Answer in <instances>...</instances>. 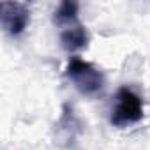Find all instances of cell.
<instances>
[{"label": "cell", "mask_w": 150, "mask_h": 150, "mask_svg": "<svg viewBox=\"0 0 150 150\" xmlns=\"http://www.w3.org/2000/svg\"><path fill=\"white\" fill-rule=\"evenodd\" d=\"M83 131H85L83 122L78 117L74 106L65 103L62 106L60 117H58V120L55 122V127H53V141H55V145L64 148V150H72L76 146L78 139L81 138Z\"/></svg>", "instance_id": "3957f363"}, {"label": "cell", "mask_w": 150, "mask_h": 150, "mask_svg": "<svg viewBox=\"0 0 150 150\" xmlns=\"http://www.w3.org/2000/svg\"><path fill=\"white\" fill-rule=\"evenodd\" d=\"M0 23L4 30L16 37L25 32L30 23V9L21 2H2L0 4Z\"/></svg>", "instance_id": "277c9868"}, {"label": "cell", "mask_w": 150, "mask_h": 150, "mask_svg": "<svg viewBox=\"0 0 150 150\" xmlns=\"http://www.w3.org/2000/svg\"><path fill=\"white\" fill-rule=\"evenodd\" d=\"M60 44L69 53L71 51H80V50L87 48V44H88V32H87V28L80 21H74V23L60 27Z\"/></svg>", "instance_id": "5b68a950"}, {"label": "cell", "mask_w": 150, "mask_h": 150, "mask_svg": "<svg viewBox=\"0 0 150 150\" xmlns=\"http://www.w3.org/2000/svg\"><path fill=\"white\" fill-rule=\"evenodd\" d=\"M65 76L67 80L76 87L83 96H97L104 88V74L99 67L92 62L81 60L78 57H72L65 65Z\"/></svg>", "instance_id": "6da1fadb"}, {"label": "cell", "mask_w": 150, "mask_h": 150, "mask_svg": "<svg viewBox=\"0 0 150 150\" xmlns=\"http://www.w3.org/2000/svg\"><path fill=\"white\" fill-rule=\"evenodd\" d=\"M145 115L143 99L131 87H120L115 94V104L111 110L110 122L115 127H129L138 124Z\"/></svg>", "instance_id": "7a4b0ae2"}, {"label": "cell", "mask_w": 150, "mask_h": 150, "mask_svg": "<svg viewBox=\"0 0 150 150\" xmlns=\"http://www.w3.org/2000/svg\"><path fill=\"white\" fill-rule=\"evenodd\" d=\"M78 13H80V4L78 2H74V0H64V2H60V6L57 7V11L53 14V21L60 28L64 25L80 21L78 20Z\"/></svg>", "instance_id": "8992f818"}]
</instances>
